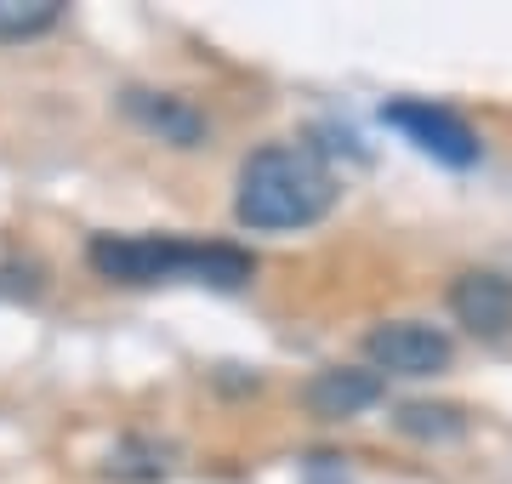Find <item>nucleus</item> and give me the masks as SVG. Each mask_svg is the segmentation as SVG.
Wrapping results in <instances>:
<instances>
[{
    "instance_id": "obj_9",
    "label": "nucleus",
    "mask_w": 512,
    "mask_h": 484,
    "mask_svg": "<svg viewBox=\"0 0 512 484\" xmlns=\"http://www.w3.org/2000/svg\"><path fill=\"white\" fill-rule=\"evenodd\" d=\"M63 0H0V40H35L57 29Z\"/></svg>"
},
{
    "instance_id": "obj_1",
    "label": "nucleus",
    "mask_w": 512,
    "mask_h": 484,
    "mask_svg": "<svg viewBox=\"0 0 512 484\" xmlns=\"http://www.w3.org/2000/svg\"><path fill=\"white\" fill-rule=\"evenodd\" d=\"M336 205V177L313 149L296 143H268L239 166L234 188V217L256 234H285V228H308Z\"/></svg>"
},
{
    "instance_id": "obj_4",
    "label": "nucleus",
    "mask_w": 512,
    "mask_h": 484,
    "mask_svg": "<svg viewBox=\"0 0 512 484\" xmlns=\"http://www.w3.org/2000/svg\"><path fill=\"white\" fill-rule=\"evenodd\" d=\"M450 336L421 325V319H387L365 336V359L376 365V376H439L450 365Z\"/></svg>"
},
{
    "instance_id": "obj_6",
    "label": "nucleus",
    "mask_w": 512,
    "mask_h": 484,
    "mask_svg": "<svg viewBox=\"0 0 512 484\" xmlns=\"http://www.w3.org/2000/svg\"><path fill=\"white\" fill-rule=\"evenodd\" d=\"M382 399V376L376 371H359V365H325L302 388V405L319 416V422H348L359 410H370Z\"/></svg>"
},
{
    "instance_id": "obj_7",
    "label": "nucleus",
    "mask_w": 512,
    "mask_h": 484,
    "mask_svg": "<svg viewBox=\"0 0 512 484\" xmlns=\"http://www.w3.org/2000/svg\"><path fill=\"white\" fill-rule=\"evenodd\" d=\"M126 114L143 120L148 131H160L165 143L177 149H200L205 143V114L188 103V97H171V92H126Z\"/></svg>"
},
{
    "instance_id": "obj_5",
    "label": "nucleus",
    "mask_w": 512,
    "mask_h": 484,
    "mask_svg": "<svg viewBox=\"0 0 512 484\" xmlns=\"http://www.w3.org/2000/svg\"><path fill=\"white\" fill-rule=\"evenodd\" d=\"M450 314L467 325L473 336H507L512 325V280L490 274V268H473V274H461L450 285Z\"/></svg>"
},
{
    "instance_id": "obj_2",
    "label": "nucleus",
    "mask_w": 512,
    "mask_h": 484,
    "mask_svg": "<svg viewBox=\"0 0 512 484\" xmlns=\"http://www.w3.org/2000/svg\"><path fill=\"white\" fill-rule=\"evenodd\" d=\"M103 280L114 285H160V280H200L217 291H239L256 274V262L239 245H194L171 234H97L86 245Z\"/></svg>"
},
{
    "instance_id": "obj_8",
    "label": "nucleus",
    "mask_w": 512,
    "mask_h": 484,
    "mask_svg": "<svg viewBox=\"0 0 512 484\" xmlns=\"http://www.w3.org/2000/svg\"><path fill=\"white\" fill-rule=\"evenodd\" d=\"M393 428H399L404 439H421V445H444V439H461V433H467V410L433 405V399H410V405H399Z\"/></svg>"
},
{
    "instance_id": "obj_3",
    "label": "nucleus",
    "mask_w": 512,
    "mask_h": 484,
    "mask_svg": "<svg viewBox=\"0 0 512 484\" xmlns=\"http://www.w3.org/2000/svg\"><path fill=\"white\" fill-rule=\"evenodd\" d=\"M382 120H387L393 131H404V137H410L421 154H433V160H439V166H450V171L478 166V154H484L478 131L467 126L456 109L427 103V97H399V103H387Z\"/></svg>"
}]
</instances>
